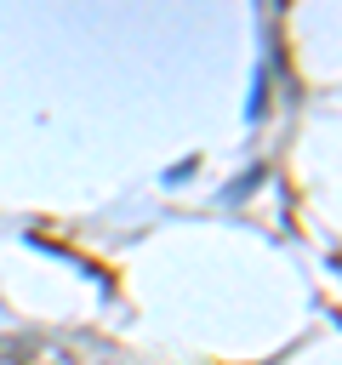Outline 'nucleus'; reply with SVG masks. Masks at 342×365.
<instances>
[{
    "label": "nucleus",
    "instance_id": "1",
    "mask_svg": "<svg viewBox=\"0 0 342 365\" xmlns=\"http://www.w3.org/2000/svg\"><path fill=\"white\" fill-rule=\"evenodd\" d=\"M0 365H68V359H63V348L23 336V342H0Z\"/></svg>",
    "mask_w": 342,
    "mask_h": 365
}]
</instances>
